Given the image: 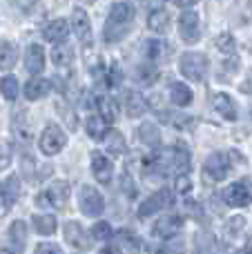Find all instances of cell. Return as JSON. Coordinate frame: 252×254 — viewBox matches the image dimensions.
<instances>
[{"instance_id":"1","label":"cell","mask_w":252,"mask_h":254,"mask_svg":"<svg viewBox=\"0 0 252 254\" xmlns=\"http://www.w3.org/2000/svg\"><path fill=\"white\" fill-rule=\"evenodd\" d=\"M134 7L129 2H114L110 9V16L105 20V29H103V38L105 43H121L125 36L129 34L134 22Z\"/></svg>"},{"instance_id":"2","label":"cell","mask_w":252,"mask_h":254,"mask_svg":"<svg viewBox=\"0 0 252 254\" xmlns=\"http://www.w3.org/2000/svg\"><path fill=\"white\" fill-rule=\"evenodd\" d=\"M237 161V152H214L203 161V174L212 183H221L232 172V165Z\"/></svg>"},{"instance_id":"3","label":"cell","mask_w":252,"mask_h":254,"mask_svg":"<svg viewBox=\"0 0 252 254\" xmlns=\"http://www.w3.org/2000/svg\"><path fill=\"white\" fill-rule=\"evenodd\" d=\"M179 69L192 83H201L208 74V58L199 52H186L179 58Z\"/></svg>"},{"instance_id":"4","label":"cell","mask_w":252,"mask_h":254,"mask_svg":"<svg viewBox=\"0 0 252 254\" xmlns=\"http://www.w3.org/2000/svg\"><path fill=\"white\" fill-rule=\"evenodd\" d=\"M67 201H69V183L67 181H56L45 194L36 196V205H40V207L52 205L56 210H65Z\"/></svg>"},{"instance_id":"5","label":"cell","mask_w":252,"mask_h":254,"mask_svg":"<svg viewBox=\"0 0 252 254\" xmlns=\"http://www.w3.org/2000/svg\"><path fill=\"white\" fill-rule=\"evenodd\" d=\"M78 205L80 212L85 216H101L103 210H105V201H103V194L98 192L92 185H83L78 194Z\"/></svg>"},{"instance_id":"6","label":"cell","mask_w":252,"mask_h":254,"mask_svg":"<svg viewBox=\"0 0 252 254\" xmlns=\"http://www.w3.org/2000/svg\"><path fill=\"white\" fill-rule=\"evenodd\" d=\"M172 203H174L172 190H168V188L156 190V192L152 194L150 198H145V201L138 205V216H141V219H147V216H152V214H156V212L170 207Z\"/></svg>"},{"instance_id":"7","label":"cell","mask_w":252,"mask_h":254,"mask_svg":"<svg viewBox=\"0 0 252 254\" xmlns=\"http://www.w3.org/2000/svg\"><path fill=\"white\" fill-rule=\"evenodd\" d=\"M179 34H181L183 43L194 45L201 38V25H199V13L186 9V11L179 16Z\"/></svg>"},{"instance_id":"8","label":"cell","mask_w":252,"mask_h":254,"mask_svg":"<svg viewBox=\"0 0 252 254\" xmlns=\"http://www.w3.org/2000/svg\"><path fill=\"white\" fill-rule=\"evenodd\" d=\"M67 143V136L63 134V129L58 125H47L43 129V136H40V152L47 154V156H54L58 154Z\"/></svg>"},{"instance_id":"9","label":"cell","mask_w":252,"mask_h":254,"mask_svg":"<svg viewBox=\"0 0 252 254\" xmlns=\"http://www.w3.org/2000/svg\"><path fill=\"white\" fill-rule=\"evenodd\" d=\"M223 201L232 207H246L252 203V192L246 183H232L223 190Z\"/></svg>"},{"instance_id":"10","label":"cell","mask_w":252,"mask_h":254,"mask_svg":"<svg viewBox=\"0 0 252 254\" xmlns=\"http://www.w3.org/2000/svg\"><path fill=\"white\" fill-rule=\"evenodd\" d=\"M63 234H65V241L69 243L71 248H78V250H89V248H92V241H89L87 232H85L83 225L76 223V221H69V223H65V230H63Z\"/></svg>"},{"instance_id":"11","label":"cell","mask_w":252,"mask_h":254,"mask_svg":"<svg viewBox=\"0 0 252 254\" xmlns=\"http://www.w3.org/2000/svg\"><path fill=\"white\" fill-rule=\"evenodd\" d=\"M71 29H74V34L78 36V40L85 47L92 45V25H89V18L83 9H74V13H71Z\"/></svg>"},{"instance_id":"12","label":"cell","mask_w":252,"mask_h":254,"mask_svg":"<svg viewBox=\"0 0 252 254\" xmlns=\"http://www.w3.org/2000/svg\"><path fill=\"white\" fill-rule=\"evenodd\" d=\"M92 172L96 176L98 183L107 185L112 181V174H114V163L101 152H92Z\"/></svg>"},{"instance_id":"13","label":"cell","mask_w":252,"mask_h":254,"mask_svg":"<svg viewBox=\"0 0 252 254\" xmlns=\"http://www.w3.org/2000/svg\"><path fill=\"white\" fill-rule=\"evenodd\" d=\"M170 156H172V172H177V176L188 174L192 165V156H190V149L186 147V143L179 140L172 149H170Z\"/></svg>"},{"instance_id":"14","label":"cell","mask_w":252,"mask_h":254,"mask_svg":"<svg viewBox=\"0 0 252 254\" xmlns=\"http://www.w3.org/2000/svg\"><path fill=\"white\" fill-rule=\"evenodd\" d=\"M181 228H183L181 216L179 214H165L154 223V230H152V232H154L156 237H161V239H172Z\"/></svg>"},{"instance_id":"15","label":"cell","mask_w":252,"mask_h":254,"mask_svg":"<svg viewBox=\"0 0 252 254\" xmlns=\"http://www.w3.org/2000/svg\"><path fill=\"white\" fill-rule=\"evenodd\" d=\"M18 196H20V181H18V176H7L4 181H0V201H2V205L7 210L16 203Z\"/></svg>"},{"instance_id":"16","label":"cell","mask_w":252,"mask_h":254,"mask_svg":"<svg viewBox=\"0 0 252 254\" xmlns=\"http://www.w3.org/2000/svg\"><path fill=\"white\" fill-rule=\"evenodd\" d=\"M212 105H214V110H217V114L221 116V119H226V121H237V105H235V101H232L228 94H223V92H217L212 96Z\"/></svg>"},{"instance_id":"17","label":"cell","mask_w":252,"mask_h":254,"mask_svg":"<svg viewBox=\"0 0 252 254\" xmlns=\"http://www.w3.org/2000/svg\"><path fill=\"white\" fill-rule=\"evenodd\" d=\"M25 67H27L29 74H38V71H43L45 54H43V47H40V45H29V49H27V54H25Z\"/></svg>"},{"instance_id":"18","label":"cell","mask_w":252,"mask_h":254,"mask_svg":"<svg viewBox=\"0 0 252 254\" xmlns=\"http://www.w3.org/2000/svg\"><path fill=\"white\" fill-rule=\"evenodd\" d=\"M145 110H147V103L138 92H127L125 94V112H127L129 119H138V116H143L145 114Z\"/></svg>"},{"instance_id":"19","label":"cell","mask_w":252,"mask_h":254,"mask_svg":"<svg viewBox=\"0 0 252 254\" xmlns=\"http://www.w3.org/2000/svg\"><path fill=\"white\" fill-rule=\"evenodd\" d=\"M147 27H150L152 31H156V34H165L170 27V13L165 11L163 7L152 9L150 16H147Z\"/></svg>"},{"instance_id":"20","label":"cell","mask_w":252,"mask_h":254,"mask_svg":"<svg viewBox=\"0 0 252 254\" xmlns=\"http://www.w3.org/2000/svg\"><path fill=\"white\" fill-rule=\"evenodd\" d=\"M161 121L172 127H177V129H190V127H194V119L188 114H179V112H168V110H161L159 112Z\"/></svg>"},{"instance_id":"21","label":"cell","mask_w":252,"mask_h":254,"mask_svg":"<svg viewBox=\"0 0 252 254\" xmlns=\"http://www.w3.org/2000/svg\"><path fill=\"white\" fill-rule=\"evenodd\" d=\"M67 36H69V25H67V20H63V18L49 22V27L45 29V38H47L49 43L61 45L63 40H67Z\"/></svg>"},{"instance_id":"22","label":"cell","mask_w":252,"mask_h":254,"mask_svg":"<svg viewBox=\"0 0 252 254\" xmlns=\"http://www.w3.org/2000/svg\"><path fill=\"white\" fill-rule=\"evenodd\" d=\"M170 98L177 107H188L192 103V92L186 83H172L170 85Z\"/></svg>"},{"instance_id":"23","label":"cell","mask_w":252,"mask_h":254,"mask_svg":"<svg viewBox=\"0 0 252 254\" xmlns=\"http://www.w3.org/2000/svg\"><path fill=\"white\" fill-rule=\"evenodd\" d=\"M168 43H163V40H145V47H143V54L150 63H159L161 58L168 56Z\"/></svg>"},{"instance_id":"24","label":"cell","mask_w":252,"mask_h":254,"mask_svg":"<svg viewBox=\"0 0 252 254\" xmlns=\"http://www.w3.org/2000/svg\"><path fill=\"white\" fill-rule=\"evenodd\" d=\"M18 63V49L9 40H0V69H11Z\"/></svg>"},{"instance_id":"25","label":"cell","mask_w":252,"mask_h":254,"mask_svg":"<svg viewBox=\"0 0 252 254\" xmlns=\"http://www.w3.org/2000/svg\"><path fill=\"white\" fill-rule=\"evenodd\" d=\"M9 243L16 252H20L27 243V225L22 221H13L11 228H9Z\"/></svg>"},{"instance_id":"26","label":"cell","mask_w":252,"mask_h":254,"mask_svg":"<svg viewBox=\"0 0 252 254\" xmlns=\"http://www.w3.org/2000/svg\"><path fill=\"white\" fill-rule=\"evenodd\" d=\"M136 136L143 145H150V147H156V145L161 143V131L154 123H143L141 127H138Z\"/></svg>"},{"instance_id":"27","label":"cell","mask_w":252,"mask_h":254,"mask_svg":"<svg viewBox=\"0 0 252 254\" xmlns=\"http://www.w3.org/2000/svg\"><path fill=\"white\" fill-rule=\"evenodd\" d=\"M49 80L45 78H34L29 80V83L25 85V98H29V101H38V98H43L45 94L49 92Z\"/></svg>"},{"instance_id":"28","label":"cell","mask_w":252,"mask_h":254,"mask_svg":"<svg viewBox=\"0 0 252 254\" xmlns=\"http://www.w3.org/2000/svg\"><path fill=\"white\" fill-rule=\"evenodd\" d=\"M105 147H107V152L110 154H114V156H123L125 154V138H123V134L121 131H116V129H112V131H107L105 134Z\"/></svg>"},{"instance_id":"29","label":"cell","mask_w":252,"mask_h":254,"mask_svg":"<svg viewBox=\"0 0 252 254\" xmlns=\"http://www.w3.org/2000/svg\"><path fill=\"white\" fill-rule=\"evenodd\" d=\"M31 223H34L36 232L43 234V237H49V234L56 232V216L52 214H36L31 219Z\"/></svg>"},{"instance_id":"30","label":"cell","mask_w":252,"mask_h":254,"mask_svg":"<svg viewBox=\"0 0 252 254\" xmlns=\"http://www.w3.org/2000/svg\"><path fill=\"white\" fill-rule=\"evenodd\" d=\"M96 107H98V112H101V119L105 121V123H114V121H116L119 107H116V103L112 101V98L101 96V98L96 101Z\"/></svg>"},{"instance_id":"31","label":"cell","mask_w":252,"mask_h":254,"mask_svg":"<svg viewBox=\"0 0 252 254\" xmlns=\"http://www.w3.org/2000/svg\"><path fill=\"white\" fill-rule=\"evenodd\" d=\"M85 129H87L89 138H94V140H103L105 134H107L105 121H103L101 116H89V119L85 121Z\"/></svg>"},{"instance_id":"32","label":"cell","mask_w":252,"mask_h":254,"mask_svg":"<svg viewBox=\"0 0 252 254\" xmlns=\"http://www.w3.org/2000/svg\"><path fill=\"white\" fill-rule=\"evenodd\" d=\"M136 78L141 85H152L156 78H159V69H156V65H152V63H143V65L136 67Z\"/></svg>"},{"instance_id":"33","label":"cell","mask_w":252,"mask_h":254,"mask_svg":"<svg viewBox=\"0 0 252 254\" xmlns=\"http://www.w3.org/2000/svg\"><path fill=\"white\" fill-rule=\"evenodd\" d=\"M217 47L223 56H230V58H237V40L232 34H219L217 36Z\"/></svg>"},{"instance_id":"34","label":"cell","mask_w":252,"mask_h":254,"mask_svg":"<svg viewBox=\"0 0 252 254\" xmlns=\"http://www.w3.org/2000/svg\"><path fill=\"white\" fill-rule=\"evenodd\" d=\"M52 58H54V63H56L58 67H67V65H71V58H74V49L67 47V45H63V47H56V49L52 52Z\"/></svg>"},{"instance_id":"35","label":"cell","mask_w":252,"mask_h":254,"mask_svg":"<svg viewBox=\"0 0 252 254\" xmlns=\"http://www.w3.org/2000/svg\"><path fill=\"white\" fill-rule=\"evenodd\" d=\"M0 92H2V96L7 98V101H16V96H18V80L13 78V76H4V78L0 80Z\"/></svg>"},{"instance_id":"36","label":"cell","mask_w":252,"mask_h":254,"mask_svg":"<svg viewBox=\"0 0 252 254\" xmlns=\"http://www.w3.org/2000/svg\"><path fill=\"white\" fill-rule=\"evenodd\" d=\"M112 225L105 223V221H98L96 225L92 228V237L96 239V241H107V239H112Z\"/></svg>"},{"instance_id":"37","label":"cell","mask_w":252,"mask_h":254,"mask_svg":"<svg viewBox=\"0 0 252 254\" xmlns=\"http://www.w3.org/2000/svg\"><path fill=\"white\" fill-rule=\"evenodd\" d=\"M244 225H246L244 216H232V219L228 221V225H226V232L230 234V237H239L241 230H244Z\"/></svg>"},{"instance_id":"38","label":"cell","mask_w":252,"mask_h":254,"mask_svg":"<svg viewBox=\"0 0 252 254\" xmlns=\"http://www.w3.org/2000/svg\"><path fill=\"white\" fill-rule=\"evenodd\" d=\"M174 190H177V194H190V190H192V179H190L188 174L177 176V181H174Z\"/></svg>"},{"instance_id":"39","label":"cell","mask_w":252,"mask_h":254,"mask_svg":"<svg viewBox=\"0 0 252 254\" xmlns=\"http://www.w3.org/2000/svg\"><path fill=\"white\" fill-rule=\"evenodd\" d=\"M121 239L125 241V246H127V250L129 252H138L141 250V241H138L134 234H129V232H121Z\"/></svg>"},{"instance_id":"40","label":"cell","mask_w":252,"mask_h":254,"mask_svg":"<svg viewBox=\"0 0 252 254\" xmlns=\"http://www.w3.org/2000/svg\"><path fill=\"white\" fill-rule=\"evenodd\" d=\"M34 254H63V250L56 246V243H38Z\"/></svg>"},{"instance_id":"41","label":"cell","mask_w":252,"mask_h":254,"mask_svg":"<svg viewBox=\"0 0 252 254\" xmlns=\"http://www.w3.org/2000/svg\"><path fill=\"white\" fill-rule=\"evenodd\" d=\"M123 190H125V194H127V196H132V198L136 196V188H134L129 174H123Z\"/></svg>"},{"instance_id":"42","label":"cell","mask_w":252,"mask_h":254,"mask_svg":"<svg viewBox=\"0 0 252 254\" xmlns=\"http://www.w3.org/2000/svg\"><path fill=\"white\" fill-rule=\"evenodd\" d=\"M163 254H183V241H177V243H168L165 246Z\"/></svg>"},{"instance_id":"43","label":"cell","mask_w":252,"mask_h":254,"mask_svg":"<svg viewBox=\"0 0 252 254\" xmlns=\"http://www.w3.org/2000/svg\"><path fill=\"white\" fill-rule=\"evenodd\" d=\"M121 78H123V74H121L119 65H114V67H112V71H110V85H112V87H116V85L121 83Z\"/></svg>"},{"instance_id":"44","label":"cell","mask_w":252,"mask_h":254,"mask_svg":"<svg viewBox=\"0 0 252 254\" xmlns=\"http://www.w3.org/2000/svg\"><path fill=\"white\" fill-rule=\"evenodd\" d=\"M241 92H244V94H252V74L248 76V78H246V83L244 85H241Z\"/></svg>"},{"instance_id":"45","label":"cell","mask_w":252,"mask_h":254,"mask_svg":"<svg viewBox=\"0 0 252 254\" xmlns=\"http://www.w3.org/2000/svg\"><path fill=\"white\" fill-rule=\"evenodd\" d=\"M98 254H123V252H121L119 246H107V248H103Z\"/></svg>"},{"instance_id":"46","label":"cell","mask_w":252,"mask_h":254,"mask_svg":"<svg viewBox=\"0 0 252 254\" xmlns=\"http://www.w3.org/2000/svg\"><path fill=\"white\" fill-rule=\"evenodd\" d=\"M199 0H174V4H179V7H183V9H190L192 4H196Z\"/></svg>"},{"instance_id":"47","label":"cell","mask_w":252,"mask_h":254,"mask_svg":"<svg viewBox=\"0 0 252 254\" xmlns=\"http://www.w3.org/2000/svg\"><path fill=\"white\" fill-rule=\"evenodd\" d=\"M246 254H252V241H250V246H248V250H246Z\"/></svg>"},{"instance_id":"48","label":"cell","mask_w":252,"mask_h":254,"mask_svg":"<svg viewBox=\"0 0 252 254\" xmlns=\"http://www.w3.org/2000/svg\"><path fill=\"white\" fill-rule=\"evenodd\" d=\"M83 2L85 4H92V2H96V0H83Z\"/></svg>"},{"instance_id":"49","label":"cell","mask_w":252,"mask_h":254,"mask_svg":"<svg viewBox=\"0 0 252 254\" xmlns=\"http://www.w3.org/2000/svg\"><path fill=\"white\" fill-rule=\"evenodd\" d=\"M0 254H9V252L7 250H0Z\"/></svg>"},{"instance_id":"50","label":"cell","mask_w":252,"mask_h":254,"mask_svg":"<svg viewBox=\"0 0 252 254\" xmlns=\"http://www.w3.org/2000/svg\"><path fill=\"white\" fill-rule=\"evenodd\" d=\"M141 2H150V0H141Z\"/></svg>"}]
</instances>
